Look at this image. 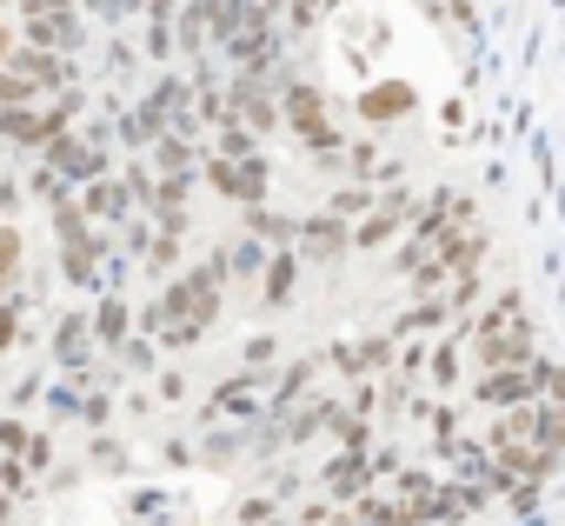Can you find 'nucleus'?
Masks as SVG:
<instances>
[{
  "label": "nucleus",
  "instance_id": "nucleus-1",
  "mask_svg": "<svg viewBox=\"0 0 565 526\" xmlns=\"http://www.w3.org/2000/svg\"><path fill=\"white\" fill-rule=\"evenodd\" d=\"M74 114H81V87L54 94L47 107H0V140H14V147H54L61 134H74Z\"/></svg>",
  "mask_w": 565,
  "mask_h": 526
},
{
  "label": "nucleus",
  "instance_id": "nucleus-2",
  "mask_svg": "<svg viewBox=\"0 0 565 526\" xmlns=\"http://www.w3.org/2000/svg\"><path fill=\"white\" fill-rule=\"evenodd\" d=\"M287 120H294V134L307 140V147H320V154H333V120H327V101H320V87H287Z\"/></svg>",
  "mask_w": 565,
  "mask_h": 526
},
{
  "label": "nucleus",
  "instance_id": "nucleus-3",
  "mask_svg": "<svg viewBox=\"0 0 565 526\" xmlns=\"http://www.w3.org/2000/svg\"><path fill=\"white\" fill-rule=\"evenodd\" d=\"M47 154V167L61 173V180H74V187H87V180H100L107 173V154L100 147H87V140H74V134H61L54 147H41Z\"/></svg>",
  "mask_w": 565,
  "mask_h": 526
},
{
  "label": "nucleus",
  "instance_id": "nucleus-4",
  "mask_svg": "<svg viewBox=\"0 0 565 526\" xmlns=\"http://www.w3.org/2000/svg\"><path fill=\"white\" fill-rule=\"evenodd\" d=\"M413 107H419V94H413L406 81H380V87H366V94H360V114H366L373 127H386V120H406Z\"/></svg>",
  "mask_w": 565,
  "mask_h": 526
},
{
  "label": "nucleus",
  "instance_id": "nucleus-5",
  "mask_svg": "<svg viewBox=\"0 0 565 526\" xmlns=\"http://www.w3.org/2000/svg\"><path fill=\"white\" fill-rule=\"evenodd\" d=\"M406 220H413V193H393V200H380V207L366 213V227L353 233V246H386Z\"/></svg>",
  "mask_w": 565,
  "mask_h": 526
},
{
  "label": "nucleus",
  "instance_id": "nucleus-6",
  "mask_svg": "<svg viewBox=\"0 0 565 526\" xmlns=\"http://www.w3.org/2000/svg\"><path fill=\"white\" fill-rule=\"evenodd\" d=\"M532 387H539V374H525V367H499V374L479 380V400H492V407H525Z\"/></svg>",
  "mask_w": 565,
  "mask_h": 526
},
{
  "label": "nucleus",
  "instance_id": "nucleus-7",
  "mask_svg": "<svg viewBox=\"0 0 565 526\" xmlns=\"http://www.w3.org/2000/svg\"><path fill=\"white\" fill-rule=\"evenodd\" d=\"M74 41H81V21H74V14H28V48L67 54Z\"/></svg>",
  "mask_w": 565,
  "mask_h": 526
},
{
  "label": "nucleus",
  "instance_id": "nucleus-8",
  "mask_svg": "<svg viewBox=\"0 0 565 526\" xmlns=\"http://www.w3.org/2000/svg\"><path fill=\"white\" fill-rule=\"evenodd\" d=\"M94 260H100V246H94L81 227H67V233H61V267H67V281H74V287H87V281H94Z\"/></svg>",
  "mask_w": 565,
  "mask_h": 526
},
{
  "label": "nucleus",
  "instance_id": "nucleus-9",
  "mask_svg": "<svg viewBox=\"0 0 565 526\" xmlns=\"http://www.w3.org/2000/svg\"><path fill=\"white\" fill-rule=\"evenodd\" d=\"M479 360H486V374H499V367H519V360H525V327L479 334Z\"/></svg>",
  "mask_w": 565,
  "mask_h": 526
},
{
  "label": "nucleus",
  "instance_id": "nucleus-10",
  "mask_svg": "<svg viewBox=\"0 0 565 526\" xmlns=\"http://www.w3.org/2000/svg\"><path fill=\"white\" fill-rule=\"evenodd\" d=\"M294 274H300V253L279 246V253L266 260V307H287V301H294Z\"/></svg>",
  "mask_w": 565,
  "mask_h": 526
},
{
  "label": "nucleus",
  "instance_id": "nucleus-11",
  "mask_svg": "<svg viewBox=\"0 0 565 526\" xmlns=\"http://www.w3.org/2000/svg\"><path fill=\"white\" fill-rule=\"evenodd\" d=\"M41 94H47V87H41V81H34L28 67H14V61L0 67V107H34Z\"/></svg>",
  "mask_w": 565,
  "mask_h": 526
},
{
  "label": "nucleus",
  "instance_id": "nucleus-12",
  "mask_svg": "<svg viewBox=\"0 0 565 526\" xmlns=\"http://www.w3.org/2000/svg\"><path fill=\"white\" fill-rule=\"evenodd\" d=\"M300 246H307V253H320V260H327V253H340V246H347V220L320 213V220H313V227L300 233Z\"/></svg>",
  "mask_w": 565,
  "mask_h": 526
},
{
  "label": "nucleus",
  "instance_id": "nucleus-13",
  "mask_svg": "<svg viewBox=\"0 0 565 526\" xmlns=\"http://www.w3.org/2000/svg\"><path fill=\"white\" fill-rule=\"evenodd\" d=\"M14 281H21V227L0 220V301L14 294Z\"/></svg>",
  "mask_w": 565,
  "mask_h": 526
},
{
  "label": "nucleus",
  "instance_id": "nucleus-14",
  "mask_svg": "<svg viewBox=\"0 0 565 526\" xmlns=\"http://www.w3.org/2000/svg\"><path fill=\"white\" fill-rule=\"evenodd\" d=\"M532 433H539V453H545V460H558V453H565V407L532 413Z\"/></svg>",
  "mask_w": 565,
  "mask_h": 526
},
{
  "label": "nucleus",
  "instance_id": "nucleus-15",
  "mask_svg": "<svg viewBox=\"0 0 565 526\" xmlns=\"http://www.w3.org/2000/svg\"><path fill=\"white\" fill-rule=\"evenodd\" d=\"M120 207H127V187H114L107 173H100V180H87V213H94V220H114Z\"/></svg>",
  "mask_w": 565,
  "mask_h": 526
},
{
  "label": "nucleus",
  "instance_id": "nucleus-16",
  "mask_svg": "<svg viewBox=\"0 0 565 526\" xmlns=\"http://www.w3.org/2000/svg\"><path fill=\"white\" fill-rule=\"evenodd\" d=\"M54 354H61L67 367H81V354H87V314H67V320H61V334H54Z\"/></svg>",
  "mask_w": 565,
  "mask_h": 526
},
{
  "label": "nucleus",
  "instance_id": "nucleus-17",
  "mask_svg": "<svg viewBox=\"0 0 565 526\" xmlns=\"http://www.w3.org/2000/svg\"><path fill=\"white\" fill-rule=\"evenodd\" d=\"M327 486H333V499H353V493L366 486V466H360V453H347V460H333V473H327Z\"/></svg>",
  "mask_w": 565,
  "mask_h": 526
},
{
  "label": "nucleus",
  "instance_id": "nucleus-18",
  "mask_svg": "<svg viewBox=\"0 0 565 526\" xmlns=\"http://www.w3.org/2000/svg\"><path fill=\"white\" fill-rule=\"evenodd\" d=\"M153 154H160V167H167V173H193V154H186V140H180V134H160V140H153Z\"/></svg>",
  "mask_w": 565,
  "mask_h": 526
},
{
  "label": "nucleus",
  "instance_id": "nucleus-19",
  "mask_svg": "<svg viewBox=\"0 0 565 526\" xmlns=\"http://www.w3.org/2000/svg\"><path fill=\"white\" fill-rule=\"evenodd\" d=\"M94 334H100L107 347H120V340H127V307H120V301H107V307H100V320H94Z\"/></svg>",
  "mask_w": 565,
  "mask_h": 526
},
{
  "label": "nucleus",
  "instance_id": "nucleus-20",
  "mask_svg": "<svg viewBox=\"0 0 565 526\" xmlns=\"http://www.w3.org/2000/svg\"><path fill=\"white\" fill-rule=\"evenodd\" d=\"M439 320H446V307H439V301H426V307H413V314H399V327H393V334L406 340V334H426V327H439Z\"/></svg>",
  "mask_w": 565,
  "mask_h": 526
},
{
  "label": "nucleus",
  "instance_id": "nucleus-21",
  "mask_svg": "<svg viewBox=\"0 0 565 526\" xmlns=\"http://www.w3.org/2000/svg\"><path fill=\"white\" fill-rule=\"evenodd\" d=\"M333 220H353V213H373V193L366 187H353V193H333V207H327Z\"/></svg>",
  "mask_w": 565,
  "mask_h": 526
},
{
  "label": "nucleus",
  "instance_id": "nucleus-22",
  "mask_svg": "<svg viewBox=\"0 0 565 526\" xmlns=\"http://www.w3.org/2000/svg\"><path fill=\"white\" fill-rule=\"evenodd\" d=\"M246 227H253L259 240H287V220H279L273 207H253V213H246Z\"/></svg>",
  "mask_w": 565,
  "mask_h": 526
},
{
  "label": "nucleus",
  "instance_id": "nucleus-23",
  "mask_svg": "<svg viewBox=\"0 0 565 526\" xmlns=\"http://www.w3.org/2000/svg\"><path fill=\"white\" fill-rule=\"evenodd\" d=\"M21 340V301H0V354Z\"/></svg>",
  "mask_w": 565,
  "mask_h": 526
},
{
  "label": "nucleus",
  "instance_id": "nucleus-24",
  "mask_svg": "<svg viewBox=\"0 0 565 526\" xmlns=\"http://www.w3.org/2000/svg\"><path fill=\"white\" fill-rule=\"evenodd\" d=\"M333 433H340V446H347V453H366V440H373L360 420H333Z\"/></svg>",
  "mask_w": 565,
  "mask_h": 526
},
{
  "label": "nucleus",
  "instance_id": "nucleus-25",
  "mask_svg": "<svg viewBox=\"0 0 565 526\" xmlns=\"http://www.w3.org/2000/svg\"><path fill=\"white\" fill-rule=\"evenodd\" d=\"M28 440H34V433H28L21 420H0V453H28Z\"/></svg>",
  "mask_w": 565,
  "mask_h": 526
},
{
  "label": "nucleus",
  "instance_id": "nucleus-26",
  "mask_svg": "<svg viewBox=\"0 0 565 526\" xmlns=\"http://www.w3.org/2000/svg\"><path fill=\"white\" fill-rule=\"evenodd\" d=\"M0 486H8V493H28V460H8V466H0Z\"/></svg>",
  "mask_w": 565,
  "mask_h": 526
},
{
  "label": "nucleus",
  "instance_id": "nucleus-27",
  "mask_svg": "<svg viewBox=\"0 0 565 526\" xmlns=\"http://www.w3.org/2000/svg\"><path fill=\"white\" fill-rule=\"evenodd\" d=\"M347 160H353V173H386V167H380V154H373V147H366V140H360V147H353V154H347Z\"/></svg>",
  "mask_w": 565,
  "mask_h": 526
},
{
  "label": "nucleus",
  "instance_id": "nucleus-28",
  "mask_svg": "<svg viewBox=\"0 0 565 526\" xmlns=\"http://www.w3.org/2000/svg\"><path fill=\"white\" fill-rule=\"evenodd\" d=\"M452 354H459V340H446V347L433 354V374H439V387H452Z\"/></svg>",
  "mask_w": 565,
  "mask_h": 526
},
{
  "label": "nucleus",
  "instance_id": "nucleus-29",
  "mask_svg": "<svg viewBox=\"0 0 565 526\" xmlns=\"http://www.w3.org/2000/svg\"><path fill=\"white\" fill-rule=\"evenodd\" d=\"M21 460H28V473H41V466H47V460H54V446H47V440H41V433H34V440H28V453H21Z\"/></svg>",
  "mask_w": 565,
  "mask_h": 526
},
{
  "label": "nucleus",
  "instance_id": "nucleus-30",
  "mask_svg": "<svg viewBox=\"0 0 565 526\" xmlns=\"http://www.w3.org/2000/svg\"><path fill=\"white\" fill-rule=\"evenodd\" d=\"M173 260H180V240H173V233L153 240V267H173Z\"/></svg>",
  "mask_w": 565,
  "mask_h": 526
},
{
  "label": "nucleus",
  "instance_id": "nucleus-31",
  "mask_svg": "<svg viewBox=\"0 0 565 526\" xmlns=\"http://www.w3.org/2000/svg\"><path fill=\"white\" fill-rule=\"evenodd\" d=\"M74 0H21V14H67Z\"/></svg>",
  "mask_w": 565,
  "mask_h": 526
},
{
  "label": "nucleus",
  "instance_id": "nucleus-32",
  "mask_svg": "<svg viewBox=\"0 0 565 526\" xmlns=\"http://www.w3.org/2000/svg\"><path fill=\"white\" fill-rule=\"evenodd\" d=\"M8 54H14V34H8V21H0V67H8Z\"/></svg>",
  "mask_w": 565,
  "mask_h": 526
},
{
  "label": "nucleus",
  "instance_id": "nucleus-33",
  "mask_svg": "<svg viewBox=\"0 0 565 526\" xmlns=\"http://www.w3.org/2000/svg\"><path fill=\"white\" fill-rule=\"evenodd\" d=\"M8 207H14V187H8V180H0V213H8Z\"/></svg>",
  "mask_w": 565,
  "mask_h": 526
},
{
  "label": "nucleus",
  "instance_id": "nucleus-34",
  "mask_svg": "<svg viewBox=\"0 0 565 526\" xmlns=\"http://www.w3.org/2000/svg\"><path fill=\"white\" fill-rule=\"evenodd\" d=\"M0 8H8V0H0Z\"/></svg>",
  "mask_w": 565,
  "mask_h": 526
}]
</instances>
